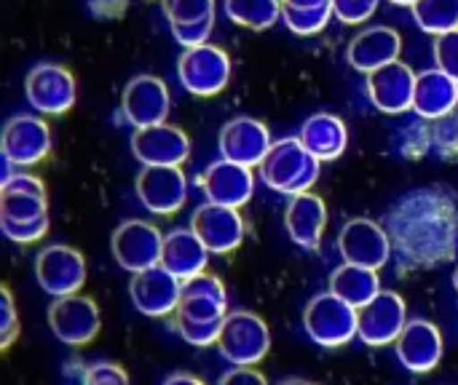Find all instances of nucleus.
I'll use <instances>...</instances> for the list:
<instances>
[{
    "instance_id": "obj_6",
    "label": "nucleus",
    "mask_w": 458,
    "mask_h": 385,
    "mask_svg": "<svg viewBox=\"0 0 458 385\" xmlns=\"http://www.w3.org/2000/svg\"><path fill=\"white\" fill-rule=\"evenodd\" d=\"M48 330L64 346H72V348L89 346L102 330L99 305L91 297H83L78 292L54 297V303L48 305Z\"/></svg>"
},
{
    "instance_id": "obj_33",
    "label": "nucleus",
    "mask_w": 458,
    "mask_h": 385,
    "mask_svg": "<svg viewBox=\"0 0 458 385\" xmlns=\"http://www.w3.org/2000/svg\"><path fill=\"white\" fill-rule=\"evenodd\" d=\"M437 155L443 161H454L458 163V105L445 113L443 118L432 121V134H429Z\"/></svg>"
},
{
    "instance_id": "obj_35",
    "label": "nucleus",
    "mask_w": 458,
    "mask_h": 385,
    "mask_svg": "<svg viewBox=\"0 0 458 385\" xmlns=\"http://www.w3.org/2000/svg\"><path fill=\"white\" fill-rule=\"evenodd\" d=\"M435 64L458 80V29L435 35Z\"/></svg>"
},
{
    "instance_id": "obj_25",
    "label": "nucleus",
    "mask_w": 458,
    "mask_h": 385,
    "mask_svg": "<svg viewBox=\"0 0 458 385\" xmlns=\"http://www.w3.org/2000/svg\"><path fill=\"white\" fill-rule=\"evenodd\" d=\"M209 255L212 252L207 249V244L199 239V233L193 228H174L164 236L161 265L185 281L207 268Z\"/></svg>"
},
{
    "instance_id": "obj_21",
    "label": "nucleus",
    "mask_w": 458,
    "mask_h": 385,
    "mask_svg": "<svg viewBox=\"0 0 458 385\" xmlns=\"http://www.w3.org/2000/svg\"><path fill=\"white\" fill-rule=\"evenodd\" d=\"M48 214V196L40 177L30 172H13L0 185V220L27 222Z\"/></svg>"
},
{
    "instance_id": "obj_37",
    "label": "nucleus",
    "mask_w": 458,
    "mask_h": 385,
    "mask_svg": "<svg viewBox=\"0 0 458 385\" xmlns=\"http://www.w3.org/2000/svg\"><path fill=\"white\" fill-rule=\"evenodd\" d=\"M378 8V0H333V13L344 24H362Z\"/></svg>"
},
{
    "instance_id": "obj_40",
    "label": "nucleus",
    "mask_w": 458,
    "mask_h": 385,
    "mask_svg": "<svg viewBox=\"0 0 458 385\" xmlns=\"http://www.w3.org/2000/svg\"><path fill=\"white\" fill-rule=\"evenodd\" d=\"M223 385H266V375L258 372V367H233L220 378Z\"/></svg>"
},
{
    "instance_id": "obj_41",
    "label": "nucleus",
    "mask_w": 458,
    "mask_h": 385,
    "mask_svg": "<svg viewBox=\"0 0 458 385\" xmlns=\"http://www.w3.org/2000/svg\"><path fill=\"white\" fill-rule=\"evenodd\" d=\"M166 385H180V383H188V385H201V378H196V375H191V372H174V375H169Z\"/></svg>"
},
{
    "instance_id": "obj_22",
    "label": "nucleus",
    "mask_w": 458,
    "mask_h": 385,
    "mask_svg": "<svg viewBox=\"0 0 458 385\" xmlns=\"http://www.w3.org/2000/svg\"><path fill=\"white\" fill-rule=\"evenodd\" d=\"M394 354H397V362L408 372L427 375L443 359V335L432 322L413 319V322L405 324V330L394 340Z\"/></svg>"
},
{
    "instance_id": "obj_17",
    "label": "nucleus",
    "mask_w": 458,
    "mask_h": 385,
    "mask_svg": "<svg viewBox=\"0 0 458 385\" xmlns=\"http://www.w3.org/2000/svg\"><path fill=\"white\" fill-rule=\"evenodd\" d=\"M338 252H341L344 263L381 271L389 263L392 244H389L386 230L378 222H373L368 217H354L338 233Z\"/></svg>"
},
{
    "instance_id": "obj_14",
    "label": "nucleus",
    "mask_w": 458,
    "mask_h": 385,
    "mask_svg": "<svg viewBox=\"0 0 458 385\" xmlns=\"http://www.w3.org/2000/svg\"><path fill=\"white\" fill-rule=\"evenodd\" d=\"M131 153L142 166H182L191 155V139L180 126L153 123L131 134Z\"/></svg>"
},
{
    "instance_id": "obj_27",
    "label": "nucleus",
    "mask_w": 458,
    "mask_h": 385,
    "mask_svg": "<svg viewBox=\"0 0 458 385\" xmlns=\"http://www.w3.org/2000/svg\"><path fill=\"white\" fill-rule=\"evenodd\" d=\"M458 105V80L440 67L416 72V94H413V110L427 118L437 121L445 113H451Z\"/></svg>"
},
{
    "instance_id": "obj_16",
    "label": "nucleus",
    "mask_w": 458,
    "mask_h": 385,
    "mask_svg": "<svg viewBox=\"0 0 458 385\" xmlns=\"http://www.w3.org/2000/svg\"><path fill=\"white\" fill-rule=\"evenodd\" d=\"M169 107H172L169 86L158 75H148V72L134 75L121 94V113L134 129L164 123Z\"/></svg>"
},
{
    "instance_id": "obj_39",
    "label": "nucleus",
    "mask_w": 458,
    "mask_h": 385,
    "mask_svg": "<svg viewBox=\"0 0 458 385\" xmlns=\"http://www.w3.org/2000/svg\"><path fill=\"white\" fill-rule=\"evenodd\" d=\"M174 40L182 46V48H191V46H201V43H209V35L215 29V19H207V21H193V24H177V27H169Z\"/></svg>"
},
{
    "instance_id": "obj_24",
    "label": "nucleus",
    "mask_w": 458,
    "mask_h": 385,
    "mask_svg": "<svg viewBox=\"0 0 458 385\" xmlns=\"http://www.w3.org/2000/svg\"><path fill=\"white\" fill-rule=\"evenodd\" d=\"M400 51H403V38L394 27H365L362 32H357L346 48V56H349V64L357 70V72H373L394 59H400Z\"/></svg>"
},
{
    "instance_id": "obj_9",
    "label": "nucleus",
    "mask_w": 458,
    "mask_h": 385,
    "mask_svg": "<svg viewBox=\"0 0 458 385\" xmlns=\"http://www.w3.org/2000/svg\"><path fill=\"white\" fill-rule=\"evenodd\" d=\"M0 150L3 161L13 163L16 169L38 166L51 153V126L40 115L19 113L3 126Z\"/></svg>"
},
{
    "instance_id": "obj_3",
    "label": "nucleus",
    "mask_w": 458,
    "mask_h": 385,
    "mask_svg": "<svg viewBox=\"0 0 458 385\" xmlns=\"http://www.w3.org/2000/svg\"><path fill=\"white\" fill-rule=\"evenodd\" d=\"M217 351L233 367H258L271 351L268 324L252 311H231L223 322Z\"/></svg>"
},
{
    "instance_id": "obj_13",
    "label": "nucleus",
    "mask_w": 458,
    "mask_h": 385,
    "mask_svg": "<svg viewBox=\"0 0 458 385\" xmlns=\"http://www.w3.org/2000/svg\"><path fill=\"white\" fill-rule=\"evenodd\" d=\"M405 324H408L405 300L397 292H392V289H381L370 303H365L360 308L357 338L365 346H370V348L394 346V340L400 338Z\"/></svg>"
},
{
    "instance_id": "obj_29",
    "label": "nucleus",
    "mask_w": 458,
    "mask_h": 385,
    "mask_svg": "<svg viewBox=\"0 0 458 385\" xmlns=\"http://www.w3.org/2000/svg\"><path fill=\"white\" fill-rule=\"evenodd\" d=\"M225 16L252 32H263L282 19V0H223Z\"/></svg>"
},
{
    "instance_id": "obj_11",
    "label": "nucleus",
    "mask_w": 458,
    "mask_h": 385,
    "mask_svg": "<svg viewBox=\"0 0 458 385\" xmlns=\"http://www.w3.org/2000/svg\"><path fill=\"white\" fill-rule=\"evenodd\" d=\"M134 190L140 204L158 217L177 214L188 201V180L180 166H142Z\"/></svg>"
},
{
    "instance_id": "obj_12",
    "label": "nucleus",
    "mask_w": 458,
    "mask_h": 385,
    "mask_svg": "<svg viewBox=\"0 0 458 385\" xmlns=\"http://www.w3.org/2000/svg\"><path fill=\"white\" fill-rule=\"evenodd\" d=\"M180 295H182V279H177L161 263L153 268H145L140 273H131V279H129L131 305L142 316H150V319L172 316L180 303Z\"/></svg>"
},
{
    "instance_id": "obj_32",
    "label": "nucleus",
    "mask_w": 458,
    "mask_h": 385,
    "mask_svg": "<svg viewBox=\"0 0 458 385\" xmlns=\"http://www.w3.org/2000/svg\"><path fill=\"white\" fill-rule=\"evenodd\" d=\"M169 27L215 19V0H161Z\"/></svg>"
},
{
    "instance_id": "obj_23",
    "label": "nucleus",
    "mask_w": 458,
    "mask_h": 385,
    "mask_svg": "<svg viewBox=\"0 0 458 385\" xmlns=\"http://www.w3.org/2000/svg\"><path fill=\"white\" fill-rule=\"evenodd\" d=\"M284 228L293 244L301 249H319L325 228H327V204L317 193H298L290 196V204L284 209Z\"/></svg>"
},
{
    "instance_id": "obj_15",
    "label": "nucleus",
    "mask_w": 458,
    "mask_h": 385,
    "mask_svg": "<svg viewBox=\"0 0 458 385\" xmlns=\"http://www.w3.org/2000/svg\"><path fill=\"white\" fill-rule=\"evenodd\" d=\"M191 228L199 233V239L207 244V249L212 255H231L242 247L247 225L239 214L236 206H223L215 201L201 204L193 217H191Z\"/></svg>"
},
{
    "instance_id": "obj_34",
    "label": "nucleus",
    "mask_w": 458,
    "mask_h": 385,
    "mask_svg": "<svg viewBox=\"0 0 458 385\" xmlns=\"http://www.w3.org/2000/svg\"><path fill=\"white\" fill-rule=\"evenodd\" d=\"M0 230L13 244H35L48 233V214L38 217V220H27V222H5V220H0Z\"/></svg>"
},
{
    "instance_id": "obj_19",
    "label": "nucleus",
    "mask_w": 458,
    "mask_h": 385,
    "mask_svg": "<svg viewBox=\"0 0 458 385\" xmlns=\"http://www.w3.org/2000/svg\"><path fill=\"white\" fill-rule=\"evenodd\" d=\"M199 188L207 196V201L242 209L244 204H250L255 193V174L252 166L236 163L231 158H220L201 172Z\"/></svg>"
},
{
    "instance_id": "obj_1",
    "label": "nucleus",
    "mask_w": 458,
    "mask_h": 385,
    "mask_svg": "<svg viewBox=\"0 0 458 385\" xmlns=\"http://www.w3.org/2000/svg\"><path fill=\"white\" fill-rule=\"evenodd\" d=\"M322 161L314 158L298 137H284L274 142L258 166L260 182L282 196L309 193L319 180Z\"/></svg>"
},
{
    "instance_id": "obj_5",
    "label": "nucleus",
    "mask_w": 458,
    "mask_h": 385,
    "mask_svg": "<svg viewBox=\"0 0 458 385\" xmlns=\"http://www.w3.org/2000/svg\"><path fill=\"white\" fill-rule=\"evenodd\" d=\"M228 316V292L215 273H196L182 281L180 303L172 314V327L177 324H223Z\"/></svg>"
},
{
    "instance_id": "obj_31",
    "label": "nucleus",
    "mask_w": 458,
    "mask_h": 385,
    "mask_svg": "<svg viewBox=\"0 0 458 385\" xmlns=\"http://www.w3.org/2000/svg\"><path fill=\"white\" fill-rule=\"evenodd\" d=\"M333 13V3L330 5H319V8H293V5H282V21L287 24L290 32L295 35H317L327 27Z\"/></svg>"
},
{
    "instance_id": "obj_7",
    "label": "nucleus",
    "mask_w": 458,
    "mask_h": 385,
    "mask_svg": "<svg viewBox=\"0 0 458 385\" xmlns=\"http://www.w3.org/2000/svg\"><path fill=\"white\" fill-rule=\"evenodd\" d=\"M24 96L30 107L40 115H64L78 99V86L64 64L43 62L27 72Z\"/></svg>"
},
{
    "instance_id": "obj_8",
    "label": "nucleus",
    "mask_w": 458,
    "mask_h": 385,
    "mask_svg": "<svg viewBox=\"0 0 458 385\" xmlns=\"http://www.w3.org/2000/svg\"><path fill=\"white\" fill-rule=\"evenodd\" d=\"M35 279L51 297L75 295L86 284V257L67 244L43 247L35 257Z\"/></svg>"
},
{
    "instance_id": "obj_36",
    "label": "nucleus",
    "mask_w": 458,
    "mask_h": 385,
    "mask_svg": "<svg viewBox=\"0 0 458 385\" xmlns=\"http://www.w3.org/2000/svg\"><path fill=\"white\" fill-rule=\"evenodd\" d=\"M0 308H3V319H0V348L8 351L19 335V316H16V305H13V295L8 287H0Z\"/></svg>"
},
{
    "instance_id": "obj_26",
    "label": "nucleus",
    "mask_w": 458,
    "mask_h": 385,
    "mask_svg": "<svg viewBox=\"0 0 458 385\" xmlns=\"http://www.w3.org/2000/svg\"><path fill=\"white\" fill-rule=\"evenodd\" d=\"M298 139L306 145V150L319 158L322 163L338 161L349 145V129L344 123V118L333 115V113H314L303 121Z\"/></svg>"
},
{
    "instance_id": "obj_28",
    "label": "nucleus",
    "mask_w": 458,
    "mask_h": 385,
    "mask_svg": "<svg viewBox=\"0 0 458 385\" xmlns=\"http://www.w3.org/2000/svg\"><path fill=\"white\" fill-rule=\"evenodd\" d=\"M330 292H335L338 297H344L354 308H362L365 303H370L381 292L378 271L365 268V265H354V263H344L330 276Z\"/></svg>"
},
{
    "instance_id": "obj_20",
    "label": "nucleus",
    "mask_w": 458,
    "mask_h": 385,
    "mask_svg": "<svg viewBox=\"0 0 458 385\" xmlns=\"http://www.w3.org/2000/svg\"><path fill=\"white\" fill-rule=\"evenodd\" d=\"M274 145L271 131L263 121L252 118V115H236L231 118L217 137V147L223 158H231L236 163L244 166H260V161L266 158L268 147Z\"/></svg>"
},
{
    "instance_id": "obj_42",
    "label": "nucleus",
    "mask_w": 458,
    "mask_h": 385,
    "mask_svg": "<svg viewBox=\"0 0 458 385\" xmlns=\"http://www.w3.org/2000/svg\"><path fill=\"white\" fill-rule=\"evenodd\" d=\"M333 0H282V5H293V8H319V5H330Z\"/></svg>"
},
{
    "instance_id": "obj_2",
    "label": "nucleus",
    "mask_w": 458,
    "mask_h": 385,
    "mask_svg": "<svg viewBox=\"0 0 458 385\" xmlns=\"http://www.w3.org/2000/svg\"><path fill=\"white\" fill-rule=\"evenodd\" d=\"M303 330L319 348H341L357 338L360 308L338 297L335 292H319L303 311Z\"/></svg>"
},
{
    "instance_id": "obj_30",
    "label": "nucleus",
    "mask_w": 458,
    "mask_h": 385,
    "mask_svg": "<svg viewBox=\"0 0 458 385\" xmlns=\"http://www.w3.org/2000/svg\"><path fill=\"white\" fill-rule=\"evenodd\" d=\"M411 13L413 21L429 35L458 29V0H416Z\"/></svg>"
},
{
    "instance_id": "obj_38",
    "label": "nucleus",
    "mask_w": 458,
    "mask_h": 385,
    "mask_svg": "<svg viewBox=\"0 0 458 385\" xmlns=\"http://www.w3.org/2000/svg\"><path fill=\"white\" fill-rule=\"evenodd\" d=\"M83 383L89 385H123L129 383V372L113 362H97L83 372Z\"/></svg>"
},
{
    "instance_id": "obj_43",
    "label": "nucleus",
    "mask_w": 458,
    "mask_h": 385,
    "mask_svg": "<svg viewBox=\"0 0 458 385\" xmlns=\"http://www.w3.org/2000/svg\"><path fill=\"white\" fill-rule=\"evenodd\" d=\"M389 3H392V5H408V8H411L416 0H389Z\"/></svg>"
},
{
    "instance_id": "obj_10",
    "label": "nucleus",
    "mask_w": 458,
    "mask_h": 385,
    "mask_svg": "<svg viewBox=\"0 0 458 385\" xmlns=\"http://www.w3.org/2000/svg\"><path fill=\"white\" fill-rule=\"evenodd\" d=\"M113 257L126 273H140L161 263L164 236L156 225L145 220H126L115 228L110 239Z\"/></svg>"
},
{
    "instance_id": "obj_18",
    "label": "nucleus",
    "mask_w": 458,
    "mask_h": 385,
    "mask_svg": "<svg viewBox=\"0 0 458 385\" xmlns=\"http://www.w3.org/2000/svg\"><path fill=\"white\" fill-rule=\"evenodd\" d=\"M365 88H368L373 107H378L386 115H400L405 110H413L416 72L405 62L394 59V62L368 72Z\"/></svg>"
},
{
    "instance_id": "obj_44",
    "label": "nucleus",
    "mask_w": 458,
    "mask_h": 385,
    "mask_svg": "<svg viewBox=\"0 0 458 385\" xmlns=\"http://www.w3.org/2000/svg\"><path fill=\"white\" fill-rule=\"evenodd\" d=\"M454 287H456V292H458V268H456V273H454Z\"/></svg>"
},
{
    "instance_id": "obj_4",
    "label": "nucleus",
    "mask_w": 458,
    "mask_h": 385,
    "mask_svg": "<svg viewBox=\"0 0 458 385\" xmlns=\"http://www.w3.org/2000/svg\"><path fill=\"white\" fill-rule=\"evenodd\" d=\"M231 72H233L231 56L215 43L191 46L177 59V78L182 88L193 96L209 99L223 94L225 86L231 83Z\"/></svg>"
}]
</instances>
